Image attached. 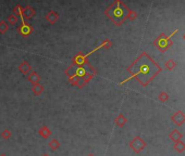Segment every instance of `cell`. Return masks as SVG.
Masks as SVG:
<instances>
[{"instance_id":"obj_2","label":"cell","mask_w":185,"mask_h":156,"mask_svg":"<svg viewBox=\"0 0 185 156\" xmlns=\"http://www.w3.org/2000/svg\"><path fill=\"white\" fill-rule=\"evenodd\" d=\"M129 13L130 10L127 9V7L119 0L113 1L105 10V14L107 15V17H109V20L118 26L121 25L129 17Z\"/></svg>"},{"instance_id":"obj_15","label":"cell","mask_w":185,"mask_h":156,"mask_svg":"<svg viewBox=\"0 0 185 156\" xmlns=\"http://www.w3.org/2000/svg\"><path fill=\"white\" fill-rule=\"evenodd\" d=\"M7 21H8V23L11 24V25H15V24L18 23V21H19V17L12 13V14H10L8 17H7Z\"/></svg>"},{"instance_id":"obj_3","label":"cell","mask_w":185,"mask_h":156,"mask_svg":"<svg viewBox=\"0 0 185 156\" xmlns=\"http://www.w3.org/2000/svg\"><path fill=\"white\" fill-rule=\"evenodd\" d=\"M64 73L69 78L70 77L82 78V79H84L86 83H90V81L97 75V71H96L90 64H87V65H85V66L70 65L69 67L65 69Z\"/></svg>"},{"instance_id":"obj_22","label":"cell","mask_w":185,"mask_h":156,"mask_svg":"<svg viewBox=\"0 0 185 156\" xmlns=\"http://www.w3.org/2000/svg\"><path fill=\"white\" fill-rule=\"evenodd\" d=\"M87 156H95V155H94V154H88Z\"/></svg>"},{"instance_id":"obj_6","label":"cell","mask_w":185,"mask_h":156,"mask_svg":"<svg viewBox=\"0 0 185 156\" xmlns=\"http://www.w3.org/2000/svg\"><path fill=\"white\" fill-rule=\"evenodd\" d=\"M35 10H34L32 7L26 6L25 8H23V14H22V21L25 20H31L35 17Z\"/></svg>"},{"instance_id":"obj_1","label":"cell","mask_w":185,"mask_h":156,"mask_svg":"<svg viewBox=\"0 0 185 156\" xmlns=\"http://www.w3.org/2000/svg\"><path fill=\"white\" fill-rule=\"evenodd\" d=\"M127 71L131 73L132 77L136 78L143 85H146L156 75L158 67L146 54H143L127 69Z\"/></svg>"},{"instance_id":"obj_14","label":"cell","mask_w":185,"mask_h":156,"mask_svg":"<svg viewBox=\"0 0 185 156\" xmlns=\"http://www.w3.org/2000/svg\"><path fill=\"white\" fill-rule=\"evenodd\" d=\"M13 14L20 17L22 19V14H23V8L21 7V4H17V6L13 8Z\"/></svg>"},{"instance_id":"obj_16","label":"cell","mask_w":185,"mask_h":156,"mask_svg":"<svg viewBox=\"0 0 185 156\" xmlns=\"http://www.w3.org/2000/svg\"><path fill=\"white\" fill-rule=\"evenodd\" d=\"M125 121H126V119H125V117L123 116L122 114H120L118 117L116 118V121H115V123L118 126H120V127H122L123 125L125 124Z\"/></svg>"},{"instance_id":"obj_18","label":"cell","mask_w":185,"mask_h":156,"mask_svg":"<svg viewBox=\"0 0 185 156\" xmlns=\"http://www.w3.org/2000/svg\"><path fill=\"white\" fill-rule=\"evenodd\" d=\"M1 138L2 139H4V140H8V139H10L11 138V135H12V132H11L9 129H4L3 131L1 132Z\"/></svg>"},{"instance_id":"obj_8","label":"cell","mask_w":185,"mask_h":156,"mask_svg":"<svg viewBox=\"0 0 185 156\" xmlns=\"http://www.w3.org/2000/svg\"><path fill=\"white\" fill-rule=\"evenodd\" d=\"M59 14L56 12V11H49V12L47 13V15H46V20L48 22H49L50 24H54L56 22H58V20H59Z\"/></svg>"},{"instance_id":"obj_4","label":"cell","mask_w":185,"mask_h":156,"mask_svg":"<svg viewBox=\"0 0 185 156\" xmlns=\"http://www.w3.org/2000/svg\"><path fill=\"white\" fill-rule=\"evenodd\" d=\"M87 64H90L88 61V54H83L82 52L76 53L72 59V64L71 65H76V66H85Z\"/></svg>"},{"instance_id":"obj_9","label":"cell","mask_w":185,"mask_h":156,"mask_svg":"<svg viewBox=\"0 0 185 156\" xmlns=\"http://www.w3.org/2000/svg\"><path fill=\"white\" fill-rule=\"evenodd\" d=\"M27 80L33 83V85H37V83H39L40 76L38 75L36 72H31V73L28 74V76H27Z\"/></svg>"},{"instance_id":"obj_17","label":"cell","mask_w":185,"mask_h":156,"mask_svg":"<svg viewBox=\"0 0 185 156\" xmlns=\"http://www.w3.org/2000/svg\"><path fill=\"white\" fill-rule=\"evenodd\" d=\"M9 28V25L7 22L4 21H0V34H6L7 31Z\"/></svg>"},{"instance_id":"obj_5","label":"cell","mask_w":185,"mask_h":156,"mask_svg":"<svg viewBox=\"0 0 185 156\" xmlns=\"http://www.w3.org/2000/svg\"><path fill=\"white\" fill-rule=\"evenodd\" d=\"M18 33H19L20 35H22V37L26 38L34 33V27L33 25H31V24L26 23L25 21H22L21 25L18 26Z\"/></svg>"},{"instance_id":"obj_13","label":"cell","mask_w":185,"mask_h":156,"mask_svg":"<svg viewBox=\"0 0 185 156\" xmlns=\"http://www.w3.org/2000/svg\"><path fill=\"white\" fill-rule=\"evenodd\" d=\"M48 145H49V148L51 149L52 151H57L59 148H60V142H59L57 139H52L51 141L49 142Z\"/></svg>"},{"instance_id":"obj_10","label":"cell","mask_w":185,"mask_h":156,"mask_svg":"<svg viewBox=\"0 0 185 156\" xmlns=\"http://www.w3.org/2000/svg\"><path fill=\"white\" fill-rule=\"evenodd\" d=\"M143 145H144L143 141H141V140L139 139V138H135V139H134L133 141L131 142L132 149H134V150H135L136 152H139V151H141V149L143 148Z\"/></svg>"},{"instance_id":"obj_11","label":"cell","mask_w":185,"mask_h":156,"mask_svg":"<svg viewBox=\"0 0 185 156\" xmlns=\"http://www.w3.org/2000/svg\"><path fill=\"white\" fill-rule=\"evenodd\" d=\"M38 133L40 135V137H43L44 139H48V138L51 135V130L47 127V126H43L42 128H39Z\"/></svg>"},{"instance_id":"obj_23","label":"cell","mask_w":185,"mask_h":156,"mask_svg":"<svg viewBox=\"0 0 185 156\" xmlns=\"http://www.w3.org/2000/svg\"><path fill=\"white\" fill-rule=\"evenodd\" d=\"M0 156H7L6 154H1V155H0Z\"/></svg>"},{"instance_id":"obj_7","label":"cell","mask_w":185,"mask_h":156,"mask_svg":"<svg viewBox=\"0 0 185 156\" xmlns=\"http://www.w3.org/2000/svg\"><path fill=\"white\" fill-rule=\"evenodd\" d=\"M19 69L22 74H24V75H28L33 69H32V65L29 64L27 61H23V62L19 65Z\"/></svg>"},{"instance_id":"obj_12","label":"cell","mask_w":185,"mask_h":156,"mask_svg":"<svg viewBox=\"0 0 185 156\" xmlns=\"http://www.w3.org/2000/svg\"><path fill=\"white\" fill-rule=\"evenodd\" d=\"M32 91H33L34 96L38 97L44 92V86L40 85V83H37V85H34L33 88H32Z\"/></svg>"},{"instance_id":"obj_21","label":"cell","mask_w":185,"mask_h":156,"mask_svg":"<svg viewBox=\"0 0 185 156\" xmlns=\"http://www.w3.org/2000/svg\"><path fill=\"white\" fill-rule=\"evenodd\" d=\"M42 156H50V155H48V154H43Z\"/></svg>"},{"instance_id":"obj_19","label":"cell","mask_w":185,"mask_h":156,"mask_svg":"<svg viewBox=\"0 0 185 156\" xmlns=\"http://www.w3.org/2000/svg\"><path fill=\"white\" fill-rule=\"evenodd\" d=\"M111 47V41L109 39H105L101 44L99 45V48H104V49H109Z\"/></svg>"},{"instance_id":"obj_20","label":"cell","mask_w":185,"mask_h":156,"mask_svg":"<svg viewBox=\"0 0 185 156\" xmlns=\"http://www.w3.org/2000/svg\"><path fill=\"white\" fill-rule=\"evenodd\" d=\"M86 83H86V81L84 80V79L79 78V79H77V83H76V85H75V86H76V87H79L80 89H82V88H83L84 86L86 85Z\"/></svg>"}]
</instances>
